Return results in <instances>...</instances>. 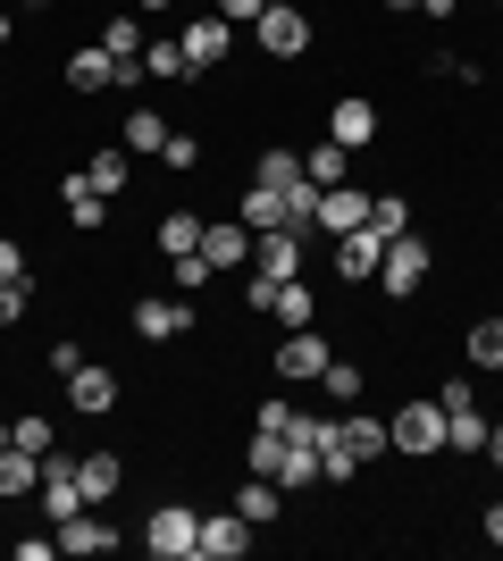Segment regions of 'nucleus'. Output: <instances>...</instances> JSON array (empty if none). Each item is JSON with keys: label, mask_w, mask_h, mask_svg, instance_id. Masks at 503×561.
Instances as JSON below:
<instances>
[{"label": "nucleus", "mask_w": 503, "mask_h": 561, "mask_svg": "<svg viewBox=\"0 0 503 561\" xmlns=\"http://www.w3.org/2000/svg\"><path fill=\"white\" fill-rule=\"evenodd\" d=\"M144 553H160V561H202V512L160 503V512L144 519Z\"/></svg>", "instance_id": "f257e3e1"}, {"label": "nucleus", "mask_w": 503, "mask_h": 561, "mask_svg": "<svg viewBox=\"0 0 503 561\" xmlns=\"http://www.w3.org/2000/svg\"><path fill=\"white\" fill-rule=\"evenodd\" d=\"M386 436H395V453H411V461L445 453V402H403V411L386 420Z\"/></svg>", "instance_id": "f03ea898"}, {"label": "nucleus", "mask_w": 503, "mask_h": 561, "mask_svg": "<svg viewBox=\"0 0 503 561\" xmlns=\"http://www.w3.org/2000/svg\"><path fill=\"white\" fill-rule=\"evenodd\" d=\"M420 277H428V243L420 234H395L386 243V260H378V285H386V302H403V294H420Z\"/></svg>", "instance_id": "7ed1b4c3"}, {"label": "nucleus", "mask_w": 503, "mask_h": 561, "mask_svg": "<svg viewBox=\"0 0 503 561\" xmlns=\"http://www.w3.org/2000/svg\"><path fill=\"white\" fill-rule=\"evenodd\" d=\"M302 260H311V234H294V227H268V234H252V268H261V277L294 285V277H302Z\"/></svg>", "instance_id": "20e7f679"}, {"label": "nucleus", "mask_w": 503, "mask_h": 561, "mask_svg": "<svg viewBox=\"0 0 503 561\" xmlns=\"http://www.w3.org/2000/svg\"><path fill=\"white\" fill-rule=\"evenodd\" d=\"M436 402H445V445H454V453H487V427H495V420L479 411V394H470V386H445Z\"/></svg>", "instance_id": "39448f33"}, {"label": "nucleus", "mask_w": 503, "mask_h": 561, "mask_svg": "<svg viewBox=\"0 0 503 561\" xmlns=\"http://www.w3.org/2000/svg\"><path fill=\"white\" fill-rule=\"evenodd\" d=\"M135 335H144V344L193 335V294H151V302H135Z\"/></svg>", "instance_id": "423d86ee"}, {"label": "nucleus", "mask_w": 503, "mask_h": 561, "mask_svg": "<svg viewBox=\"0 0 503 561\" xmlns=\"http://www.w3.org/2000/svg\"><path fill=\"white\" fill-rule=\"evenodd\" d=\"M252 34H261V50H268V59H294V50H311V18H302L294 0L261 9V25H252Z\"/></svg>", "instance_id": "0eeeda50"}, {"label": "nucleus", "mask_w": 503, "mask_h": 561, "mask_svg": "<svg viewBox=\"0 0 503 561\" xmlns=\"http://www.w3.org/2000/svg\"><path fill=\"white\" fill-rule=\"evenodd\" d=\"M176 43H185V68H218V59H227V43H236V25L218 18V9H202V18H185V34H176Z\"/></svg>", "instance_id": "6e6552de"}, {"label": "nucleus", "mask_w": 503, "mask_h": 561, "mask_svg": "<svg viewBox=\"0 0 503 561\" xmlns=\"http://www.w3.org/2000/svg\"><path fill=\"white\" fill-rule=\"evenodd\" d=\"M243 553H252V519H243L236 503L202 519V561H243Z\"/></svg>", "instance_id": "1a4fd4ad"}, {"label": "nucleus", "mask_w": 503, "mask_h": 561, "mask_svg": "<svg viewBox=\"0 0 503 561\" xmlns=\"http://www.w3.org/2000/svg\"><path fill=\"white\" fill-rule=\"evenodd\" d=\"M378 260H386V234H378V227H353V234H335V277H344V285L378 277Z\"/></svg>", "instance_id": "9d476101"}, {"label": "nucleus", "mask_w": 503, "mask_h": 561, "mask_svg": "<svg viewBox=\"0 0 503 561\" xmlns=\"http://www.w3.org/2000/svg\"><path fill=\"white\" fill-rule=\"evenodd\" d=\"M335 360V344L319 328H286V344H277V377H319Z\"/></svg>", "instance_id": "9b49d317"}, {"label": "nucleus", "mask_w": 503, "mask_h": 561, "mask_svg": "<svg viewBox=\"0 0 503 561\" xmlns=\"http://www.w3.org/2000/svg\"><path fill=\"white\" fill-rule=\"evenodd\" d=\"M328 142H344V151H369V142H378V110H369L361 93H344V101L328 110Z\"/></svg>", "instance_id": "f8f14e48"}, {"label": "nucleus", "mask_w": 503, "mask_h": 561, "mask_svg": "<svg viewBox=\"0 0 503 561\" xmlns=\"http://www.w3.org/2000/svg\"><path fill=\"white\" fill-rule=\"evenodd\" d=\"M353 227H369V193L328 185V193H319V234H353Z\"/></svg>", "instance_id": "ddd939ff"}, {"label": "nucleus", "mask_w": 503, "mask_h": 561, "mask_svg": "<svg viewBox=\"0 0 503 561\" xmlns=\"http://www.w3.org/2000/svg\"><path fill=\"white\" fill-rule=\"evenodd\" d=\"M202 260H210V268H243V260H252V227H243V218L202 227Z\"/></svg>", "instance_id": "4468645a"}, {"label": "nucleus", "mask_w": 503, "mask_h": 561, "mask_svg": "<svg viewBox=\"0 0 503 561\" xmlns=\"http://www.w3.org/2000/svg\"><path fill=\"white\" fill-rule=\"evenodd\" d=\"M68 402H76V411H84V420H101V411H118V377L84 360V369L68 377Z\"/></svg>", "instance_id": "2eb2a0df"}, {"label": "nucleus", "mask_w": 503, "mask_h": 561, "mask_svg": "<svg viewBox=\"0 0 503 561\" xmlns=\"http://www.w3.org/2000/svg\"><path fill=\"white\" fill-rule=\"evenodd\" d=\"M118 76H126V59H110L101 43H84V50L68 59V84H76V93H110Z\"/></svg>", "instance_id": "dca6fc26"}, {"label": "nucleus", "mask_w": 503, "mask_h": 561, "mask_svg": "<svg viewBox=\"0 0 503 561\" xmlns=\"http://www.w3.org/2000/svg\"><path fill=\"white\" fill-rule=\"evenodd\" d=\"M76 486H84V503L101 512V503L126 486V461H118V453H84V461H76Z\"/></svg>", "instance_id": "f3484780"}, {"label": "nucleus", "mask_w": 503, "mask_h": 561, "mask_svg": "<svg viewBox=\"0 0 503 561\" xmlns=\"http://www.w3.org/2000/svg\"><path fill=\"white\" fill-rule=\"evenodd\" d=\"M59 202H68L76 227H110V193H93V176L76 168V176H59Z\"/></svg>", "instance_id": "a211bd4d"}, {"label": "nucleus", "mask_w": 503, "mask_h": 561, "mask_svg": "<svg viewBox=\"0 0 503 561\" xmlns=\"http://www.w3.org/2000/svg\"><path fill=\"white\" fill-rule=\"evenodd\" d=\"M236 512L252 519V528H268V519L286 512V486H277V478H252V469H243V486H236Z\"/></svg>", "instance_id": "6ab92c4d"}, {"label": "nucleus", "mask_w": 503, "mask_h": 561, "mask_svg": "<svg viewBox=\"0 0 503 561\" xmlns=\"http://www.w3.org/2000/svg\"><path fill=\"white\" fill-rule=\"evenodd\" d=\"M43 486V453H25V445H0V494L18 503V494Z\"/></svg>", "instance_id": "aec40b11"}, {"label": "nucleus", "mask_w": 503, "mask_h": 561, "mask_svg": "<svg viewBox=\"0 0 503 561\" xmlns=\"http://www.w3.org/2000/svg\"><path fill=\"white\" fill-rule=\"evenodd\" d=\"M236 218H243V227H252V234L286 227V193H277V185H261V176H252V193H243V202H236Z\"/></svg>", "instance_id": "412c9836"}, {"label": "nucleus", "mask_w": 503, "mask_h": 561, "mask_svg": "<svg viewBox=\"0 0 503 561\" xmlns=\"http://www.w3.org/2000/svg\"><path fill=\"white\" fill-rule=\"evenodd\" d=\"M302 176H311L319 193L344 185V176H353V151H344V142H311V151H302Z\"/></svg>", "instance_id": "4be33fe9"}, {"label": "nucleus", "mask_w": 503, "mask_h": 561, "mask_svg": "<svg viewBox=\"0 0 503 561\" xmlns=\"http://www.w3.org/2000/svg\"><path fill=\"white\" fill-rule=\"evenodd\" d=\"M168 135H176V126H168L160 110H126V126H118L126 151H151V160H160V142H168Z\"/></svg>", "instance_id": "5701e85b"}, {"label": "nucleus", "mask_w": 503, "mask_h": 561, "mask_svg": "<svg viewBox=\"0 0 503 561\" xmlns=\"http://www.w3.org/2000/svg\"><path fill=\"white\" fill-rule=\"evenodd\" d=\"M110 545H118V537H110V528H101L93 512H76V519H59V553H110Z\"/></svg>", "instance_id": "b1692460"}, {"label": "nucleus", "mask_w": 503, "mask_h": 561, "mask_svg": "<svg viewBox=\"0 0 503 561\" xmlns=\"http://www.w3.org/2000/svg\"><path fill=\"white\" fill-rule=\"evenodd\" d=\"M286 436H294V445H311V453H328L335 436H344V420H335V411H294Z\"/></svg>", "instance_id": "393cba45"}, {"label": "nucleus", "mask_w": 503, "mask_h": 561, "mask_svg": "<svg viewBox=\"0 0 503 561\" xmlns=\"http://www.w3.org/2000/svg\"><path fill=\"white\" fill-rule=\"evenodd\" d=\"M344 445H353V453H361V469H369V461H378L386 445H395V436H386V420H369V411H353V420H344Z\"/></svg>", "instance_id": "a878e982"}, {"label": "nucleus", "mask_w": 503, "mask_h": 561, "mask_svg": "<svg viewBox=\"0 0 503 561\" xmlns=\"http://www.w3.org/2000/svg\"><path fill=\"white\" fill-rule=\"evenodd\" d=\"M160 252H168V260L202 252V218H193V210H168V218H160Z\"/></svg>", "instance_id": "bb28decb"}, {"label": "nucleus", "mask_w": 503, "mask_h": 561, "mask_svg": "<svg viewBox=\"0 0 503 561\" xmlns=\"http://www.w3.org/2000/svg\"><path fill=\"white\" fill-rule=\"evenodd\" d=\"M268 319H277V328H319V310H311V294H302V277H294V285H277Z\"/></svg>", "instance_id": "cd10ccee"}, {"label": "nucleus", "mask_w": 503, "mask_h": 561, "mask_svg": "<svg viewBox=\"0 0 503 561\" xmlns=\"http://www.w3.org/2000/svg\"><path fill=\"white\" fill-rule=\"evenodd\" d=\"M0 445H25V453H43V461L59 453V445H50V420H43V411H25V420H9V427H0Z\"/></svg>", "instance_id": "c85d7f7f"}, {"label": "nucleus", "mask_w": 503, "mask_h": 561, "mask_svg": "<svg viewBox=\"0 0 503 561\" xmlns=\"http://www.w3.org/2000/svg\"><path fill=\"white\" fill-rule=\"evenodd\" d=\"M84 176H93V193H110V202H118V193H126V142L93 151V168H84Z\"/></svg>", "instance_id": "c756f323"}, {"label": "nucleus", "mask_w": 503, "mask_h": 561, "mask_svg": "<svg viewBox=\"0 0 503 561\" xmlns=\"http://www.w3.org/2000/svg\"><path fill=\"white\" fill-rule=\"evenodd\" d=\"M144 76H160V84H185V43H144Z\"/></svg>", "instance_id": "7c9ffc66"}, {"label": "nucleus", "mask_w": 503, "mask_h": 561, "mask_svg": "<svg viewBox=\"0 0 503 561\" xmlns=\"http://www.w3.org/2000/svg\"><path fill=\"white\" fill-rule=\"evenodd\" d=\"M101 50L135 68V59H144V25H135V18H110V25H101Z\"/></svg>", "instance_id": "2f4dec72"}, {"label": "nucleus", "mask_w": 503, "mask_h": 561, "mask_svg": "<svg viewBox=\"0 0 503 561\" xmlns=\"http://www.w3.org/2000/svg\"><path fill=\"white\" fill-rule=\"evenodd\" d=\"M369 227H378L386 243H395V234L411 227V202H403V193H369Z\"/></svg>", "instance_id": "473e14b6"}, {"label": "nucleus", "mask_w": 503, "mask_h": 561, "mask_svg": "<svg viewBox=\"0 0 503 561\" xmlns=\"http://www.w3.org/2000/svg\"><path fill=\"white\" fill-rule=\"evenodd\" d=\"M277 486H319V453L286 436V461H277Z\"/></svg>", "instance_id": "72a5a7b5"}, {"label": "nucleus", "mask_w": 503, "mask_h": 561, "mask_svg": "<svg viewBox=\"0 0 503 561\" xmlns=\"http://www.w3.org/2000/svg\"><path fill=\"white\" fill-rule=\"evenodd\" d=\"M461 344H470V360H479V369H503V319H479Z\"/></svg>", "instance_id": "f704fd0d"}, {"label": "nucleus", "mask_w": 503, "mask_h": 561, "mask_svg": "<svg viewBox=\"0 0 503 561\" xmlns=\"http://www.w3.org/2000/svg\"><path fill=\"white\" fill-rule=\"evenodd\" d=\"M319 386H328V402H361V386H369V377H361L353 360H328V369H319Z\"/></svg>", "instance_id": "c9c22d12"}, {"label": "nucleus", "mask_w": 503, "mask_h": 561, "mask_svg": "<svg viewBox=\"0 0 503 561\" xmlns=\"http://www.w3.org/2000/svg\"><path fill=\"white\" fill-rule=\"evenodd\" d=\"M261 185H302V151H261Z\"/></svg>", "instance_id": "e433bc0d"}, {"label": "nucleus", "mask_w": 503, "mask_h": 561, "mask_svg": "<svg viewBox=\"0 0 503 561\" xmlns=\"http://www.w3.org/2000/svg\"><path fill=\"white\" fill-rule=\"evenodd\" d=\"M218 277V268H210V260H202V252H185V260H176V294H202V285H210Z\"/></svg>", "instance_id": "4c0bfd02"}, {"label": "nucleus", "mask_w": 503, "mask_h": 561, "mask_svg": "<svg viewBox=\"0 0 503 561\" xmlns=\"http://www.w3.org/2000/svg\"><path fill=\"white\" fill-rule=\"evenodd\" d=\"M25 302H34V294H25V277H9V285H0V328H18V319H25Z\"/></svg>", "instance_id": "58836bf2"}, {"label": "nucleus", "mask_w": 503, "mask_h": 561, "mask_svg": "<svg viewBox=\"0 0 503 561\" xmlns=\"http://www.w3.org/2000/svg\"><path fill=\"white\" fill-rule=\"evenodd\" d=\"M50 369L76 377V369H84V344H76V335H50Z\"/></svg>", "instance_id": "ea45409f"}, {"label": "nucleus", "mask_w": 503, "mask_h": 561, "mask_svg": "<svg viewBox=\"0 0 503 561\" xmlns=\"http://www.w3.org/2000/svg\"><path fill=\"white\" fill-rule=\"evenodd\" d=\"M160 160H168V168H176V176H185V168H193V160H202V142H193V135H168V142H160Z\"/></svg>", "instance_id": "a19ab883"}, {"label": "nucleus", "mask_w": 503, "mask_h": 561, "mask_svg": "<svg viewBox=\"0 0 503 561\" xmlns=\"http://www.w3.org/2000/svg\"><path fill=\"white\" fill-rule=\"evenodd\" d=\"M210 9H218L227 25H261V9H268V0H210Z\"/></svg>", "instance_id": "79ce46f5"}, {"label": "nucleus", "mask_w": 503, "mask_h": 561, "mask_svg": "<svg viewBox=\"0 0 503 561\" xmlns=\"http://www.w3.org/2000/svg\"><path fill=\"white\" fill-rule=\"evenodd\" d=\"M252 427H277V436H286V427H294V402H261V411H252Z\"/></svg>", "instance_id": "37998d69"}, {"label": "nucleus", "mask_w": 503, "mask_h": 561, "mask_svg": "<svg viewBox=\"0 0 503 561\" xmlns=\"http://www.w3.org/2000/svg\"><path fill=\"white\" fill-rule=\"evenodd\" d=\"M59 553V528H50V537H18V561H50Z\"/></svg>", "instance_id": "c03bdc74"}, {"label": "nucleus", "mask_w": 503, "mask_h": 561, "mask_svg": "<svg viewBox=\"0 0 503 561\" xmlns=\"http://www.w3.org/2000/svg\"><path fill=\"white\" fill-rule=\"evenodd\" d=\"M9 277H25V252L9 243V234H0V285H9Z\"/></svg>", "instance_id": "a18cd8bd"}, {"label": "nucleus", "mask_w": 503, "mask_h": 561, "mask_svg": "<svg viewBox=\"0 0 503 561\" xmlns=\"http://www.w3.org/2000/svg\"><path fill=\"white\" fill-rule=\"evenodd\" d=\"M487 545H503V503H487Z\"/></svg>", "instance_id": "49530a36"}, {"label": "nucleus", "mask_w": 503, "mask_h": 561, "mask_svg": "<svg viewBox=\"0 0 503 561\" xmlns=\"http://www.w3.org/2000/svg\"><path fill=\"white\" fill-rule=\"evenodd\" d=\"M487 461H495V469H503V420H495V427H487Z\"/></svg>", "instance_id": "de8ad7c7"}, {"label": "nucleus", "mask_w": 503, "mask_h": 561, "mask_svg": "<svg viewBox=\"0 0 503 561\" xmlns=\"http://www.w3.org/2000/svg\"><path fill=\"white\" fill-rule=\"evenodd\" d=\"M9 34H18V18H9V9H0V43H9Z\"/></svg>", "instance_id": "09e8293b"}, {"label": "nucleus", "mask_w": 503, "mask_h": 561, "mask_svg": "<svg viewBox=\"0 0 503 561\" xmlns=\"http://www.w3.org/2000/svg\"><path fill=\"white\" fill-rule=\"evenodd\" d=\"M135 9H176V0H135Z\"/></svg>", "instance_id": "8fccbe9b"}, {"label": "nucleus", "mask_w": 503, "mask_h": 561, "mask_svg": "<svg viewBox=\"0 0 503 561\" xmlns=\"http://www.w3.org/2000/svg\"><path fill=\"white\" fill-rule=\"evenodd\" d=\"M386 9H420V0H386Z\"/></svg>", "instance_id": "3c124183"}, {"label": "nucleus", "mask_w": 503, "mask_h": 561, "mask_svg": "<svg viewBox=\"0 0 503 561\" xmlns=\"http://www.w3.org/2000/svg\"><path fill=\"white\" fill-rule=\"evenodd\" d=\"M268 9H277V0H268Z\"/></svg>", "instance_id": "603ef678"}, {"label": "nucleus", "mask_w": 503, "mask_h": 561, "mask_svg": "<svg viewBox=\"0 0 503 561\" xmlns=\"http://www.w3.org/2000/svg\"><path fill=\"white\" fill-rule=\"evenodd\" d=\"M495 9H503V0H495Z\"/></svg>", "instance_id": "864d4df0"}]
</instances>
